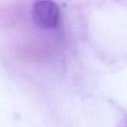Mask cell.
Here are the masks:
<instances>
[{
    "mask_svg": "<svg viewBox=\"0 0 127 127\" xmlns=\"http://www.w3.org/2000/svg\"><path fill=\"white\" fill-rule=\"evenodd\" d=\"M31 15L37 27L53 29L59 24L60 8L54 1H37L32 6Z\"/></svg>",
    "mask_w": 127,
    "mask_h": 127,
    "instance_id": "1",
    "label": "cell"
}]
</instances>
